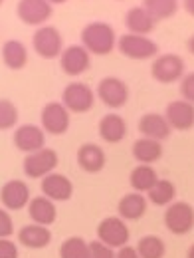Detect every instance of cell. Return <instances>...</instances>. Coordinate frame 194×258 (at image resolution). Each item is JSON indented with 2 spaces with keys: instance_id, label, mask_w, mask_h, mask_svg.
Returning a JSON list of instances; mask_svg holds the SVG:
<instances>
[{
  "instance_id": "1",
  "label": "cell",
  "mask_w": 194,
  "mask_h": 258,
  "mask_svg": "<svg viewBox=\"0 0 194 258\" xmlns=\"http://www.w3.org/2000/svg\"><path fill=\"white\" fill-rule=\"evenodd\" d=\"M81 46L93 56H107L117 46V34L107 22H89L81 28Z\"/></svg>"
},
{
  "instance_id": "2",
  "label": "cell",
  "mask_w": 194,
  "mask_h": 258,
  "mask_svg": "<svg viewBox=\"0 0 194 258\" xmlns=\"http://www.w3.org/2000/svg\"><path fill=\"white\" fill-rule=\"evenodd\" d=\"M164 226L176 236H184L194 228V207L186 201H174L164 211Z\"/></svg>"
},
{
  "instance_id": "3",
  "label": "cell",
  "mask_w": 194,
  "mask_h": 258,
  "mask_svg": "<svg viewBox=\"0 0 194 258\" xmlns=\"http://www.w3.org/2000/svg\"><path fill=\"white\" fill-rule=\"evenodd\" d=\"M184 70H186V64H184V60L178 54L166 52V54H159L153 60V64H151V76H153L155 82L168 86V84L180 82L182 76H184Z\"/></svg>"
},
{
  "instance_id": "4",
  "label": "cell",
  "mask_w": 194,
  "mask_h": 258,
  "mask_svg": "<svg viewBox=\"0 0 194 258\" xmlns=\"http://www.w3.org/2000/svg\"><path fill=\"white\" fill-rule=\"evenodd\" d=\"M34 52L44 60H56L64 52V38L56 26H40L32 36Z\"/></svg>"
},
{
  "instance_id": "5",
  "label": "cell",
  "mask_w": 194,
  "mask_h": 258,
  "mask_svg": "<svg viewBox=\"0 0 194 258\" xmlns=\"http://www.w3.org/2000/svg\"><path fill=\"white\" fill-rule=\"evenodd\" d=\"M117 48L129 60H151L159 56L157 42L151 40L149 36H139V34H123L117 40Z\"/></svg>"
},
{
  "instance_id": "6",
  "label": "cell",
  "mask_w": 194,
  "mask_h": 258,
  "mask_svg": "<svg viewBox=\"0 0 194 258\" xmlns=\"http://www.w3.org/2000/svg\"><path fill=\"white\" fill-rule=\"evenodd\" d=\"M95 90L83 82H71L62 92V103L69 113H87L95 105Z\"/></svg>"
},
{
  "instance_id": "7",
  "label": "cell",
  "mask_w": 194,
  "mask_h": 258,
  "mask_svg": "<svg viewBox=\"0 0 194 258\" xmlns=\"http://www.w3.org/2000/svg\"><path fill=\"white\" fill-rule=\"evenodd\" d=\"M129 236L131 230L127 226V221H123L121 217H105L97 225V240L111 246L113 250H119V248L127 246Z\"/></svg>"
},
{
  "instance_id": "8",
  "label": "cell",
  "mask_w": 194,
  "mask_h": 258,
  "mask_svg": "<svg viewBox=\"0 0 194 258\" xmlns=\"http://www.w3.org/2000/svg\"><path fill=\"white\" fill-rule=\"evenodd\" d=\"M60 163V157L54 149L50 147H42L34 153H28L22 163V171L28 179H44L46 175L54 173L56 167Z\"/></svg>"
},
{
  "instance_id": "9",
  "label": "cell",
  "mask_w": 194,
  "mask_h": 258,
  "mask_svg": "<svg viewBox=\"0 0 194 258\" xmlns=\"http://www.w3.org/2000/svg\"><path fill=\"white\" fill-rule=\"evenodd\" d=\"M97 99L109 109H121L129 101V86L115 76H107L97 84Z\"/></svg>"
},
{
  "instance_id": "10",
  "label": "cell",
  "mask_w": 194,
  "mask_h": 258,
  "mask_svg": "<svg viewBox=\"0 0 194 258\" xmlns=\"http://www.w3.org/2000/svg\"><path fill=\"white\" fill-rule=\"evenodd\" d=\"M32 199V191L26 181L10 179L0 187V203L6 211H22L28 207Z\"/></svg>"
},
{
  "instance_id": "11",
  "label": "cell",
  "mask_w": 194,
  "mask_h": 258,
  "mask_svg": "<svg viewBox=\"0 0 194 258\" xmlns=\"http://www.w3.org/2000/svg\"><path fill=\"white\" fill-rule=\"evenodd\" d=\"M54 8L48 0H18L16 16L26 26H46V22L52 18Z\"/></svg>"
},
{
  "instance_id": "12",
  "label": "cell",
  "mask_w": 194,
  "mask_h": 258,
  "mask_svg": "<svg viewBox=\"0 0 194 258\" xmlns=\"http://www.w3.org/2000/svg\"><path fill=\"white\" fill-rule=\"evenodd\" d=\"M42 129L50 135H64L69 129V111L62 101H48L40 113Z\"/></svg>"
},
{
  "instance_id": "13",
  "label": "cell",
  "mask_w": 194,
  "mask_h": 258,
  "mask_svg": "<svg viewBox=\"0 0 194 258\" xmlns=\"http://www.w3.org/2000/svg\"><path fill=\"white\" fill-rule=\"evenodd\" d=\"M60 68L65 76L77 78L91 68V54L81 44H71V46L64 48V52L60 56Z\"/></svg>"
},
{
  "instance_id": "14",
  "label": "cell",
  "mask_w": 194,
  "mask_h": 258,
  "mask_svg": "<svg viewBox=\"0 0 194 258\" xmlns=\"http://www.w3.org/2000/svg\"><path fill=\"white\" fill-rule=\"evenodd\" d=\"M12 141L18 151H24L28 155V153H34V151L46 147V131L42 129V125L24 123V125H18L14 129Z\"/></svg>"
},
{
  "instance_id": "15",
  "label": "cell",
  "mask_w": 194,
  "mask_h": 258,
  "mask_svg": "<svg viewBox=\"0 0 194 258\" xmlns=\"http://www.w3.org/2000/svg\"><path fill=\"white\" fill-rule=\"evenodd\" d=\"M164 117L170 129L188 131L194 127V103H188L186 99H174L166 105Z\"/></svg>"
},
{
  "instance_id": "16",
  "label": "cell",
  "mask_w": 194,
  "mask_h": 258,
  "mask_svg": "<svg viewBox=\"0 0 194 258\" xmlns=\"http://www.w3.org/2000/svg\"><path fill=\"white\" fill-rule=\"evenodd\" d=\"M40 189H42V195H44V197L52 199L54 203H65V201H69L71 195H73V183H71L65 175L54 171V173H50V175H46V177L42 179Z\"/></svg>"
},
{
  "instance_id": "17",
  "label": "cell",
  "mask_w": 194,
  "mask_h": 258,
  "mask_svg": "<svg viewBox=\"0 0 194 258\" xmlns=\"http://www.w3.org/2000/svg\"><path fill=\"white\" fill-rule=\"evenodd\" d=\"M137 129H139L141 137H149V139H155V141H161V143L164 139H168L170 133H172V129H170L166 117H164V113L161 115V113H155V111L141 115V119L137 123Z\"/></svg>"
},
{
  "instance_id": "18",
  "label": "cell",
  "mask_w": 194,
  "mask_h": 258,
  "mask_svg": "<svg viewBox=\"0 0 194 258\" xmlns=\"http://www.w3.org/2000/svg\"><path fill=\"white\" fill-rule=\"evenodd\" d=\"M97 131L105 143H121L127 137V121L123 119V115L111 111L99 119Z\"/></svg>"
},
{
  "instance_id": "19",
  "label": "cell",
  "mask_w": 194,
  "mask_h": 258,
  "mask_svg": "<svg viewBox=\"0 0 194 258\" xmlns=\"http://www.w3.org/2000/svg\"><path fill=\"white\" fill-rule=\"evenodd\" d=\"M75 161L81 171L93 175V173L103 171V167L107 163V155L97 143H83L75 153Z\"/></svg>"
},
{
  "instance_id": "20",
  "label": "cell",
  "mask_w": 194,
  "mask_h": 258,
  "mask_svg": "<svg viewBox=\"0 0 194 258\" xmlns=\"http://www.w3.org/2000/svg\"><path fill=\"white\" fill-rule=\"evenodd\" d=\"M28 215L32 219V223L42 226H50L56 223L58 219V209H56V203L44 195L40 197H32L30 203H28Z\"/></svg>"
},
{
  "instance_id": "21",
  "label": "cell",
  "mask_w": 194,
  "mask_h": 258,
  "mask_svg": "<svg viewBox=\"0 0 194 258\" xmlns=\"http://www.w3.org/2000/svg\"><path fill=\"white\" fill-rule=\"evenodd\" d=\"M125 28L129 34H139V36H147L155 30L157 20L151 16V12L145 6H133L125 12Z\"/></svg>"
},
{
  "instance_id": "22",
  "label": "cell",
  "mask_w": 194,
  "mask_h": 258,
  "mask_svg": "<svg viewBox=\"0 0 194 258\" xmlns=\"http://www.w3.org/2000/svg\"><path fill=\"white\" fill-rule=\"evenodd\" d=\"M18 242L26 248H32V250L46 248L52 242V230L48 226L36 225V223L24 225L18 230Z\"/></svg>"
},
{
  "instance_id": "23",
  "label": "cell",
  "mask_w": 194,
  "mask_h": 258,
  "mask_svg": "<svg viewBox=\"0 0 194 258\" xmlns=\"http://www.w3.org/2000/svg\"><path fill=\"white\" fill-rule=\"evenodd\" d=\"M147 207H149V203H147L145 195L133 191V193L123 195V197L119 199V203H117V213H119V217H121L123 221H139V219L145 217Z\"/></svg>"
},
{
  "instance_id": "24",
  "label": "cell",
  "mask_w": 194,
  "mask_h": 258,
  "mask_svg": "<svg viewBox=\"0 0 194 258\" xmlns=\"http://www.w3.org/2000/svg\"><path fill=\"white\" fill-rule=\"evenodd\" d=\"M131 153H133V159L139 165H153L162 157L164 149H162L161 141H155V139H149V137H139L133 143Z\"/></svg>"
},
{
  "instance_id": "25",
  "label": "cell",
  "mask_w": 194,
  "mask_h": 258,
  "mask_svg": "<svg viewBox=\"0 0 194 258\" xmlns=\"http://www.w3.org/2000/svg\"><path fill=\"white\" fill-rule=\"evenodd\" d=\"M2 62L12 72L24 70L28 64V48L20 40H6L2 44Z\"/></svg>"
},
{
  "instance_id": "26",
  "label": "cell",
  "mask_w": 194,
  "mask_h": 258,
  "mask_svg": "<svg viewBox=\"0 0 194 258\" xmlns=\"http://www.w3.org/2000/svg\"><path fill=\"white\" fill-rule=\"evenodd\" d=\"M159 181V173L153 165H137L129 175V183L135 193H149Z\"/></svg>"
},
{
  "instance_id": "27",
  "label": "cell",
  "mask_w": 194,
  "mask_h": 258,
  "mask_svg": "<svg viewBox=\"0 0 194 258\" xmlns=\"http://www.w3.org/2000/svg\"><path fill=\"white\" fill-rule=\"evenodd\" d=\"M137 252L141 258H164L166 254V244L161 236L157 234H145L137 242Z\"/></svg>"
},
{
  "instance_id": "28",
  "label": "cell",
  "mask_w": 194,
  "mask_h": 258,
  "mask_svg": "<svg viewBox=\"0 0 194 258\" xmlns=\"http://www.w3.org/2000/svg\"><path fill=\"white\" fill-rule=\"evenodd\" d=\"M174 197H176V187L168 179H159L155 187L147 193V199L157 207H168L170 203H174Z\"/></svg>"
},
{
  "instance_id": "29",
  "label": "cell",
  "mask_w": 194,
  "mask_h": 258,
  "mask_svg": "<svg viewBox=\"0 0 194 258\" xmlns=\"http://www.w3.org/2000/svg\"><path fill=\"white\" fill-rule=\"evenodd\" d=\"M143 6L151 12V16L159 22V20H168L172 18L178 8H180V0H145Z\"/></svg>"
},
{
  "instance_id": "30",
  "label": "cell",
  "mask_w": 194,
  "mask_h": 258,
  "mask_svg": "<svg viewBox=\"0 0 194 258\" xmlns=\"http://www.w3.org/2000/svg\"><path fill=\"white\" fill-rule=\"evenodd\" d=\"M60 258H89V242L81 236H69L60 244Z\"/></svg>"
},
{
  "instance_id": "31",
  "label": "cell",
  "mask_w": 194,
  "mask_h": 258,
  "mask_svg": "<svg viewBox=\"0 0 194 258\" xmlns=\"http://www.w3.org/2000/svg\"><path fill=\"white\" fill-rule=\"evenodd\" d=\"M18 117H20V111H18L16 103L12 99L0 97V131L16 129Z\"/></svg>"
},
{
  "instance_id": "32",
  "label": "cell",
  "mask_w": 194,
  "mask_h": 258,
  "mask_svg": "<svg viewBox=\"0 0 194 258\" xmlns=\"http://www.w3.org/2000/svg\"><path fill=\"white\" fill-rule=\"evenodd\" d=\"M89 258H115V250L101 240L89 242Z\"/></svg>"
},
{
  "instance_id": "33",
  "label": "cell",
  "mask_w": 194,
  "mask_h": 258,
  "mask_svg": "<svg viewBox=\"0 0 194 258\" xmlns=\"http://www.w3.org/2000/svg\"><path fill=\"white\" fill-rule=\"evenodd\" d=\"M14 234V221L10 217V213L0 207V238H10Z\"/></svg>"
},
{
  "instance_id": "34",
  "label": "cell",
  "mask_w": 194,
  "mask_h": 258,
  "mask_svg": "<svg viewBox=\"0 0 194 258\" xmlns=\"http://www.w3.org/2000/svg\"><path fill=\"white\" fill-rule=\"evenodd\" d=\"M180 96L188 103H194V72L182 76V80H180Z\"/></svg>"
},
{
  "instance_id": "35",
  "label": "cell",
  "mask_w": 194,
  "mask_h": 258,
  "mask_svg": "<svg viewBox=\"0 0 194 258\" xmlns=\"http://www.w3.org/2000/svg\"><path fill=\"white\" fill-rule=\"evenodd\" d=\"M0 258H18V246L10 238H0Z\"/></svg>"
},
{
  "instance_id": "36",
  "label": "cell",
  "mask_w": 194,
  "mask_h": 258,
  "mask_svg": "<svg viewBox=\"0 0 194 258\" xmlns=\"http://www.w3.org/2000/svg\"><path fill=\"white\" fill-rule=\"evenodd\" d=\"M115 258H141L139 256V252H137V248H133V246H123V248H119V250H115Z\"/></svg>"
},
{
  "instance_id": "37",
  "label": "cell",
  "mask_w": 194,
  "mask_h": 258,
  "mask_svg": "<svg viewBox=\"0 0 194 258\" xmlns=\"http://www.w3.org/2000/svg\"><path fill=\"white\" fill-rule=\"evenodd\" d=\"M182 6L190 16H194V0H182Z\"/></svg>"
},
{
  "instance_id": "38",
  "label": "cell",
  "mask_w": 194,
  "mask_h": 258,
  "mask_svg": "<svg viewBox=\"0 0 194 258\" xmlns=\"http://www.w3.org/2000/svg\"><path fill=\"white\" fill-rule=\"evenodd\" d=\"M186 50H188V52L194 56V34L188 38V40H186Z\"/></svg>"
},
{
  "instance_id": "39",
  "label": "cell",
  "mask_w": 194,
  "mask_h": 258,
  "mask_svg": "<svg viewBox=\"0 0 194 258\" xmlns=\"http://www.w3.org/2000/svg\"><path fill=\"white\" fill-rule=\"evenodd\" d=\"M186 258H194V242L188 246V250H186Z\"/></svg>"
},
{
  "instance_id": "40",
  "label": "cell",
  "mask_w": 194,
  "mask_h": 258,
  "mask_svg": "<svg viewBox=\"0 0 194 258\" xmlns=\"http://www.w3.org/2000/svg\"><path fill=\"white\" fill-rule=\"evenodd\" d=\"M48 2L54 6V4H64V2H67V0H48Z\"/></svg>"
},
{
  "instance_id": "41",
  "label": "cell",
  "mask_w": 194,
  "mask_h": 258,
  "mask_svg": "<svg viewBox=\"0 0 194 258\" xmlns=\"http://www.w3.org/2000/svg\"><path fill=\"white\" fill-rule=\"evenodd\" d=\"M2 2H4V0H0V4H2Z\"/></svg>"
}]
</instances>
